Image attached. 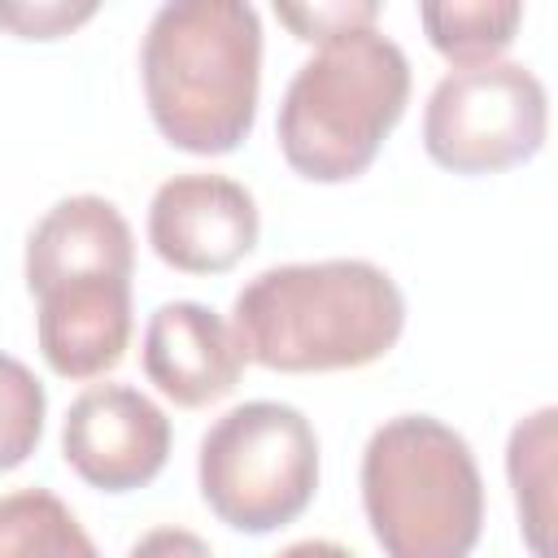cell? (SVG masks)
<instances>
[{
	"instance_id": "obj_11",
	"label": "cell",
	"mask_w": 558,
	"mask_h": 558,
	"mask_svg": "<svg viewBox=\"0 0 558 558\" xmlns=\"http://www.w3.org/2000/svg\"><path fill=\"white\" fill-rule=\"evenodd\" d=\"M122 275L135 270V235L113 201L65 196L26 235V288L31 296L65 275Z\"/></svg>"
},
{
	"instance_id": "obj_5",
	"label": "cell",
	"mask_w": 558,
	"mask_h": 558,
	"mask_svg": "<svg viewBox=\"0 0 558 558\" xmlns=\"http://www.w3.org/2000/svg\"><path fill=\"white\" fill-rule=\"evenodd\" d=\"M196 480L205 506L227 527L266 536L314 501V423L288 401H244L201 436Z\"/></svg>"
},
{
	"instance_id": "obj_2",
	"label": "cell",
	"mask_w": 558,
	"mask_h": 558,
	"mask_svg": "<svg viewBox=\"0 0 558 558\" xmlns=\"http://www.w3.org/2000/svg\"><path fill=\"white\" fill-rule=\"evenodd\" d=\"M153 126L183 153L218 157L248 140L262 87V17L244 0H170L140 48Z\"/></svg>"
},
{
	"instance_id": "obj_19",
	"label": "cell",
	"mask_w": 558,
	"mask_h": 558,
	"mask_svg": "<svg viewBox=\"0 0 558 558\" xmlns=\"http://www.w3.org/2000/svg\"><path fill=\"white\" fill-rule=\"evenodd\" d=\"M275 558H357V554H349V549L336 545V541H296V545L279 549Z\"/></svg>"
},
{
	"instance_id": "obj_10",
	"label": "cell",
	"mask_w": 558,
	"mask_h": 558,
	"mask_svg": "<svg viewBox=\"0 0 558 558\" xmlns=\"http://www.w3.org/2000/svg\"><path fill=\"white\" fill-rule=\"evenodd\" d=\"M244 371V349L209 305L166 301L148 314L144 327V375L174 405L201 410L222 401Z\"/></svg>"
},
{
	"instance_id": "obj_1",
	"label": "cell",
	"mask_w": 558,
	"mask_h": 558,
	"mask_svg": "<svg viewBox=\"0 0 558 558\" xmlns=\"http://www.w3.org/2000/svg\"><path fill=\"white\" fill-rule=\"evenodd\" d=\"M401 327L397 279L362 257L266 266L231 301L244 362L283 375L371 366L401 340Z\"/></svg>"
},
{
	"instance_id": "obj_17",
	"label": "cell",
	"mask_w": 558,
	"mask_h": 558,
	"mask_svg": "<svg viewBox=\"0 0 558 558\" xmlns=\"http://www.w3.org/2000/svg\"><path fill=\"white\" fill-rule=\"evenodd\" d=\"M96 13V0H0V26L17 39H57L83 26Z\"/></svg>"
},
{
	"instance_id": "obj_3",
	"label": "cell",
	"mask_w": 558,
	"mask_h": 558,
	"mask_svg": "<svg viewBox=\"0 0 558 558\" xmlns=\"http://www.w3.org/2000/svg\"><path fill=\"white\" fill-rule=\"evenodd\" d=\"M405 105L410 61L388 35L371 26L327 39L283 92L279 153L301 179L349 183L375 161Z\"/></svg>"
},
{
	"instance_id": "obj_14",
	"label": "cell",
	"mask_w": 558,
	"mask_h": 558,
	"mask_svg": "<svg viewBox=\"0 0 558 558\" xmlns=\"http://www.w3.org/2000/svg\"><path fill=\"white\" fill-rule=\"evenodd\" d=\"M418 22L440 57H449L458 70L497 61L519 22L523 4L514 0H445V4H418Z\"/></svg>"
},
{
	"instance_id": "obj_9",
	"label": "cell",
	"mask_w": 558,
	"mask_h": 558,
	"mask_svg": "<svg viewBox=\"0 0 558 558\" xmlns=\"http://www.w3.org/2000/svg\"><path fill=\"white\" fill-rule=\"evenodd\" d=\"M35 336L44 362L61 379H96L113 371L131 340V279L65 275L35 292Z\"/></svg>"
},
{
	"instance_id": "obj_16",
	"label": "cell",
	"mask_w": 558,
	"mask_h": 558,
	"mask_svg": "<svg viewBox=\"0 0 558 558\" xmlns=\"http://www.w3.org/2000/svg\"><path fill=\"white\" fill-rule=\"evenodd\" d=\"M279 22L305 39V44H327L353 31H371L379 22L375 0H314V4H275Z\"/></svg>"
},
{
	"instance_id": "obj_8",
	"label": "cell",
	"mask_w": 558,
	"mask_h": 558,
	"mask_svg": "<svg viewBox=\"0 0 558 558\" xmlns=\"http://www.w3.org/2000/svg\"><path fill=\"white\" fill-rule=\"evenodd\" d=\"M262 218L244 183L227 174H174L153 192L148 244L183 275H222L257 244Z\"/></svg>"
},
{
	"instance_id": "obj_12",
	"label": "cell",
	"mask_w": 558,
	"mask_h": 558,
	"mask_svg": "<svg viewBox=\"0 0 558 558\" xmlns=\"http://www.w3.org/2000/svg\"><path fill=\"white\" fill-rule=\"evenodd\" d=\"M554 405H541L523 423H514L506 445V475L519 506V527L532 558H554Z\"/></svg>"
},
{
	"instance_id": "obj_7",
	"label": "cell",
	"mask_w": 558,
	"mask_h": 558,
	"mask_svg": "<svg viewBox=\"0 0 558 558\" xmlns=\"http://www.w3.org/2000/svg\"><path fill=\"white\" fill-rule=\"evenodd\" d=\"M61 453L83 484L131 493L161 475L170 458V418L131 384H92L65 410Z\"/></svg>"
},
{
	"instance_id": "obj_13",
	"label": "cell",
	"mask_w": 558,
	"mask_h": 558,
	"mask_svg": "<svg viewBox=\"0 0 558 558\" xmlns=\"http://www.w3.org/2000/svg\"><path fill=\"white\" fill-rule=\"evenodd\" d=\"M0 558H100L74 510L48 488L0 497Z\"/></svg>"
},
{
	"instance_id": "obj_18",
	"label": "cell",
	"mask_w": 558,
	"mask_h": 558,
	"mask_svg": "<svg viewBox=\"0 0 558 558\" xmlns=\"http://www.w3.org/2000/svg\"><path fill=\"white\" fill-rule=\"evenodd\" d=\"M126 558H214L209 545L187 527H153L144 532Z\"/></svg>"
},
{
	"instance_id": "obj_4",
	"label": "cell",
	"mask_w": 558,
	"mask_h": 558,
	"mask_svg": "<svg viewBox=\"0 0 558 558\" xmlns=\"http://www.w3.org/2000/svg\"><path fill=\"white\" fill-rule=\"evenodd\" d=\"M362 510L388 558H471L484 527V480L462 432L397 414L362 449Z\"/></svg>"
},
{
	"instance_id": "obj_15",
	"label": "cell",
	"mask_w": 558,
	"mask_h": 558,
	"mask_svg": "<svg viewBox=\"0 0 558 558\" xmlns=\"http://www.w3.org/2000/svg\"><path fill=\"white\" fill-rule=\"evenodd\" d=\"M44 410L48 397L35 371L0 353V471H13L35 453L44 436Z\"/></svg>"
},
{
	"instance_id": "obj_6",
	"label": "cell",
	"mask_w": 558,
	"mask_h": 558,
	"mask_svg": "<svg viewBox=\"0 0 558 558\" xmlns=\"http://www.w3.org/2000/svg\"><path fill=\"white\" fill-rule=\"evenodd\" d=\"M549 100L519 61L449 70L423 109V148L453 174H497L541 153Z\"/></svg>"
}]
</instances>
